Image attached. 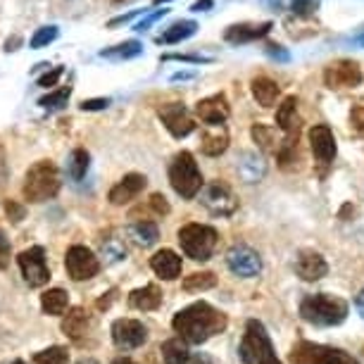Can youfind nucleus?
Here are the masks:
<instances>
[{"mask_svg":"<svg viewBox=\"0 0 364 364\" xmlns=\"http://www.w3.org/2000/svg\"><path fill=\"white\" fill-rule=\"evenodd\" d=\"M5 210H8L12 222H22V219H24V208H19L17 203H8V205H5Z\"/></svg>","mask_w":364,"mask_h":364,"instance_id":"48","label":"nucleus"},{"mask_svg":"<svg viewBox=\"0 0 364 364\" xmlns=\"http://www.w3.org/2000/svg\"><path fill=\"white\" fill-rule=\"evenodd\" d=\"M3 364H24L22 360H12V362H3Z\"/></svg>","mask_w":364,"mask_h":364,"instance_id":"58","label":"nucleus"},{"mask_svg":"<svg viewBox=\"0 0 364 364\" xmlns=\"http://www.w3.org/2000/svg\"><path fill=\"white\" fill-rule=\"evenodd\" d=\"M238 355L243 364H284L277 357V350H274V343L267 333V328L262 321L250 319L245 324V333L243 341H240Z\"/></svg>","mask_w":364,"mask_h":364,"instance_id":"3","label":"nucleus"},{"mask_svg":"<svg viewBox=\"0 0 364 364\" xmlns=\"http://www.w3.org/2000/svg\"><path fill=\"white\" fill-rule=\"evenodd\" d=\"M8 178V162H5V150L0 148V183Z\"/></svg>","mask_w":364,"mask_h":364,"instance_id":"51","label":"nucleus"},{"mask_svg":"<svg viewBox=\"0 0 364 364\" xmlns=\"http://www.w3.org/2000/svg\"><path fill=\"white\" fill-rule=\"evenodd\" d=\"M19 43H22V38H19V36H15V38H12V41H8V43H5V50H17V46Z\"/></svg>","mask_w":364,"mask_h":364,"instance_id":"54","label":"nucleus"},{"mask_svg":"<svg viewBox=\"0 0 364 364\" xmlns=\"http://www.w3.org/2000/svg\"><path fill=\"white\" fill-rule=\"evenodd\" d=\"M41 307H43L46 314H53V317H63V314L70 310V293L63 291V288H50L41 295Z\"/></svg>","mask_w":364,"mask_h":364,"instance_id":"28","label":"nucleus"},{"mask_svg":"<svg viewBox=\"0 0 364 364\" xmlns=\"http://www.w3.org/2000/svg\"><path fill=\"white\" fill-rule=\"evenodd\" d=\"M65 74V67H55L53 72H46L43 77L38 79V86H43V88H48V86H55L60 81V77Z\"/></svg>","mask_w":364,"mask_h":364,"instance_id":"42","label":"nucleus"},{"mask_svg":"<svg viewBox=\"0 0 364 364\" xmlns=\"http://www.w3.org/2000/svg\"><path fill=\"white\" fill-rule=\"evenodd\" d=\"M250 88H252V95H255V100L262 107H274V105H277L279 93H281V88H279L277 81H272V79H267V77H257V79H252Z\"/></svg>","mask_w":364,"mask_h":364,"instance_id":"29","label":"nucleus"},{"mask_svg":"<svg viewBox=\"0 0 364 364\" xmlns=\"http://www.w3.org/2000/svg\"><path fill=\"white\" fill-rule=\"evenodd\" d=\"M252 139H255V143H259V148L262 150H277V139H274V132L269 127H264V124H255L252 127Z\"/></svg>","mask_w":364,"mask_h":364,"instance_id":"37","label":"nucleus"},{"mask_svg":"<svg viewBox=\"0 0 364 364\" xmlns=\"http://www.w3.org/2000/svg\"><path fill=\"white\" fill-rule=\"evenodd\" d=\"M324 84L331 91H343V88H357L362 84V70L353 60H336L324 70Z\"/></svg>","mask_w":364,"mask_h":364,"instance_id":"12","label":"nucleus"},{"mask_svg":"<svg viewBox=\"0 0 364 364\" xmlns=\"http://www.w3.org/2000/svg\"><path fill=\"white\" fill-rule=\"evenodd\" d=\"M348 302L338 298V295H328V293H312L305 295L300 302V317L312 326H338L348 319Z\"/></svg>","mask_w":364,"mask_h":364,"instance_id":"2","label":"nucleus"},{"mask_svg":"<svg viewBox=\"0 0 364 364\" xmlns=\"http://www.w3.org/2000/svg\"><path fill=\"white\" fill-rule=\"evenodd\" d=\"M167 15H169V10H164V8H162V10H155L153 15H148L146 19H141V22L134 26V29H136V31H148L150 26H153V24L157 22V19H162V17H167Z\"/></svg>","mask_w":364,"mask_h":364,"instance_id":"41","label":"nucleus"},{"mask_svg":"<svg viewBox=\"0 0 364 364\" xmlns=\"http://www.w3.org/2000/svg\"><path fill=\"white\" fill-rule=\"evenodd\" d=\"M226 267H229L236 277L252 279L262 272V257L252 248H248V245H233V248L226 252Z\"/></svg>","mask_w":364,"mask_h":364,"instance_id":"13","label":"nucleus"},{"mask_svg":"<svg viewBox=\"0 0 364 364\" xmlns=\"http://www.w3.org/2000/svg\"><path fill=\"white\" fill-rule=\"evenodd\" d=\"M160 119L174 139H183V136H188L196 129L188 109L181 102H169V105L160 107Z\"/></svg>","mask_w":364,"mask_h":364,"instance_id":"15","label":"nucleus"},{"mask_svg":"<svg viewBox=\"0 0 364 364\" xmlns=\"http://www.w3.org/2000/svg\"><path fill=\"white\" fill-rule=\"evenodd\" d=\"M33 364H70V350L63 346H53L33 355Z\"/></svg>","mask_w":364,"mask_h":364,"instance_id":"34","label":"nucleus"},{"mask_svg":"<svg viewBox=\"0 0 364 364\" xmlns=\"http://www.w3.org/2000/svg\"><path fill=\"white\" fill-rule=\"evenodd\" d=\"M107 105H109L107 98H93V100L81 102V109H84V112H95V109H105Z\"/></svg>","mask_w":364,"mask_h":364,"instance_id":"45","label":"nucleus"},{"mask_svg":"<svg viewBox=\"0 0 364 364\" xmlns=\"http://www.w3.org/2000/svg\"><path fill=\"white\" fill-rule=\"evenodd\" d=\"M150 208H153L155 215H167L169 212V205H167V200H164V196H160V193L150 196Z\"/></svg>","mask_w":364,"mask_h":364,"instance_id":"44","label":"nucleus"},{"mask_svg":"<svg viewBox=\"0 0 364 364\" xmlns=\"http://www.w3.org/2000/svg\"><path fill=\"white\" fill-rule=\"evenodd\" d=\"M164 364H212V357L205 353H193L183 338H169L162 346Z\"/></svg>","mask_w":364,"mask_h":364,"instance_id":"16","label":"nucleus"},{"mask_svg":"<svg viewBox=\"0 0 364 364\" xmlns=\"http://www.w3.org/2000/svg\"><path fill=\"white\" fill-rule=\"evenodd\" d=\"M70 95H72V86H63L60 91L48 93L46 98H41V100H38V105H41V107H46V109H60V107H65V105H67Z\"/></svg>","mask_w":364,"mask_h":364,"instance_id":"35","label":"nucleus"},{"mask_svg":"<svg viewBox=\"0 0 364 364\" xmlns=\"http://www.w3.org/2000/svg\"><path fill=\"white\" fill-rule=\"evenodd\" d=\"M58 26H43V29H38L36 33H33V38L29 41V46L33 48V50H38V48H46L50 46L55 38H58Z\"/></svg>","mask_w":364,"mask_h":364,"instance_id":"38","label":"nucleus"},{"mask_svg":"<svg viewBox=\"0 0 364 364\" xmlns=\"http://www.w3.org/2000/svg\"><path fill=\"white\" fill-rule=\"evenodd\" d=\"M146 186H148V178L143 174H127L117 186H112V191H109V203L112 205L132 203L146 191Z\"/></svg>","mask_w":364,"mask_h":364,"instance_id":"19","label":"nucleus"},{"mask_svg":"<svg viewBox=\"0 0 364 364\" xmlns=\"http://www.w3.org/2000/svg\"><path fill=\"white\" fill-rule=\"evenodd\" d=\"M288 362L291 364H360L346 350L321 346V343H310V341L295 343L291 355H288Z\"/></svg>","mask_w":364,"mask_h":364,"instance_id":"7","label":"nucleus"},{"mask_svg":"<svg viewBox=\"0 0 364 364\" xmlns=\"http://www.w3.org/2000/svg\"><path fill=\"white\" fill-rule=\"evenodd\" d=\"M277 124L286 134V141H298L300 136V117H298V98L288 95L277 109Z\"/></svg>","mask_w":364,"mask_h":364,"instance_id":"20","label":"nucleus"},{"mask_svg":"<svg viewBox=\"0 0 364 364\" xmlns=\"http://www.w3.org/2000/svg\"><path fill=\"white\" fill-rule=\"evenodd\" d=\"M77 364H98L95 360H91V357H84V360H79Z\"/></svg>","mask_w":364,"mask_h":364,"instance_id":"56","label":"nucleus"},{"mask_svg":"<svg viewBox=\"0 0 364 364\" xmlns=\"http://www.w3.org/2000/svg\"><path fill=\"white\" fill-rule=\"evenodd\" d=\"M217 286V277L212 272H198V274H191L183 281V291L188 293H198V291H210V288Z\"/></svg>","mask_w":364,"mask_h":364,"instance_id":"33","label":"nucleus"},{"mask_svg":"<svg viewBox=\"0 0 364 364\" xmlns=\"http://www.w3.org/2000/svg\"><path fill=\"white\" fill-rule=\"evenodd\" d=\"M357 43H360V46L364 48V33H360V36H357Z\"/></svg>","mask_w":364,"mask_h":364,"instance_id":"57","label":"nucleus"},{"mask_svg":"<svg viewBox=\"0 0 364 364\" xmlns=\"http://www.w3.org/2000/svg\"><path fill=\"white\" fill-rule=\"evenodd\" d=\"M229 102L222 93L217 95H210V98L200 100L196 105V114L200 117V122H205L208 127H215V124H224L229 119Z\"/></svg>","mask_w":364,"mask_h":364,"instance_id":"18","label":"nucleus"},{"mask_svg":"<svg viewBox=\"0 0 364 364\" xmlns=\"http://www.w3.org/2000/svg\"><path fill=\"white\" fill-rule=\"evenodd\" d=\"M88 326H91V317L84 307H74V310L67 312V317L63 319V331L70 336L72 341H79L84 338Z\"/></svg>","mask_w":364,"mask_h":364,"instance_id":"26","label":"nucleus"},{"mask_svg":"<svg viewBox=\"0 0 364 364\" xmlns=\"http://www.w3.org/2000/svg\"><path fill=\"white\" fill-rule=\"evenodd\" d=\"M295 274L302 281H319L328 274L326 259L314 250H300L298 259H295Z\"/></svg>","mask_w":364,"mask_h":364,"instance_id":"17","label":"nucleus"},{"mask_svg":"<svg viewBox=\"0 0 364 364\" xmlns=\"http://www.w3.org/2000/svg\"><path fill=\"white\" fill-rule=\"evenodd\" d=\"M355 307H357V312H360V317L364 319V288L360 291V295L355 298Z\"/></svg>","mask_w":364,"mask_h":364,"instance_id":"53","label":"nucleus"},{"mask_svg":"<svg viewBox=\"0 0 364 364\" xmlns=\"http://www.w3.org/2000/svg\"><path fill=\"white\" fill-rule=\"evenodd\" d=\"M112 341L122 350H136L148 341V328L139 319H117L112 324Z\"/></svg>","mask_w":364,"mask_h":364,"instance_id":"14","label":"nucleus"},{"mask_svg":"<svg viewBox=\"0 0 364 364\" xmlns=\"http://www.w3.org/2000/svg\"><path fill=\"white\" fill-rule=\"evenodd\" d=\"M198 31V24L193 19H181V22L171 24L167 31L162 33V36H157V43H164V46H174V43H181V41L191 38L193 33Z\"/></svg>","mask_w":364,"mask_h":364,"instance_id":"30","label":"nucleus"},{"mask_svg":"<svg viewBox=\"0 0 364 364\" xmlns=\"http://www.w3.org/2000/svg\"><path fill=\"white\" fill-rule=\"evenodd\" d=\"M88 162H91V157H88V153L84 148H77L70 155V160H67V174H70L72 181H81V178L86 176Z\"/></svg>","mask_w":364,"mask_h":364,"instance_id":"31","label":"nucleus"},{"mask_svg":"<svg viewBox=\"0 0 364 364\" xmlns=\"http://www.w3.org/2000/svg\"><path fill=\"white\" fill-rule=\"evenodd\" d=\"M272 31V22H262V24H233L226 29L224 41L231 46H243V43H252L257 38H264L267 33Z\"/></svg>","mask_w":364,"mask_h":364,"instance_id":"21","label":"nucleus"},{"mask_svg":"<svg viewBox=\"0 0 364 364\" xmlns=\"http://www.w3.org/2000/svg\"><path fill=\"white\" fill-rule=\"evenodd\" d=\"M310 148L314 155V164H317V174L319 178H326L328 169L336 160V139L333 132L326 124H314L310 129Z\"/></svg>","mask_w":364,"mask_h":364,"instance_id":"8","label":"nucleus"},{"mask_svg":"<svg viewBox=\"0 0 364 364\" xmlns=\"http://www.w3.org/2000/svg\"><path fill=\"white\" fill-rule=\"evenodd\" d=\"M200 203L215 217H231L233 212L238 210L236 196H233L231 188L222 181H210L208 186L200 191Z\"/></svg>","mask_w":364,"mask_h":364,"instance_id":"9","label":"nucleus"},{"mask_svg":"<svg viewBox=\"0 0 364 364\" xmlns=\"http://www.w3.org/2000/svg\"><path fill=\"white\" fill-rule=\"evenodd\" d=\"M178 243H181V250L186 252L191 259H196V262H208L217 248L219 236L212 226L186 224L178 231Z\"/></svg>","mask_w":364,"mask_h":364,"instance_id":"6","label":"nucleus"},{"mask_svg":"<svg viewBox=\"0 0 364 364\" xmlns=\"http://www.w3.org/2000/svg\"><path fill=\"white\" fill-rule=\"evenodd\" d=\"M150 267H153V272L160 279L174 281V279L181 277L183 262H181V257H178L174 250H160V252H155L153 259H150Z\"/></svg>","mask_w":364,"mask_h":364,"instance_id":"22","label":"nucleus"},{"mask_svg":"<svg viewBox=\"0 0 364 364\" xmlns=\"http://www.w3.org/2000/svg\"><path fill=\"white\" fill-rule=\"evenodd\" d=\"M129 305L136 307V310H141V312H153L162 305V291L155 284L136 288V291L129 295Z\"/></svg>","mask_w":364,"mask_h":364,"instance_id":"25","label":"nucleus"},{"mask_svg":"<svg viewBox=\"0 0 364 364\" xmlns=\"http://www.w3.org/2000/svg\"><path fill=\"white\" fill-rule=\"evenodd\" d=\"M143 53V46L139 41H127L122 46H114V48H107V50H100V58H109V60H132V58H139Z\"/></svg>","mask_w":364,"mask_h":364,"instance_id":"32","label":"nucleus"},{"mask_svg":"<svg viewBox=\"0 0 364 364\" xmlns=\"http://www.w3.org/2000/svg\"><path fill=\"white\" fill-rule=\"evenodd\" d=\"M169 181H171V188H174L181 198H186V200H191V198H196L200 193L203 174H200V169H198L196 157L186 153V150L178 153L169 167Z\"/></svg>","mask_w":364,"mask_h":364,"instance_id":"5","label":"nucleus"},{"mask_svg":"<svg viewBox=\"0 0 364 364\" xmlns=\"http://www.w3.org/2000/svg\"><path fill=\"white\" fill-rule=\"evenodd\" d=\"M264 53L269 55L272 60H279V63H288V60H291V55H288V50H284V48L277 46V43H267Z\"/></svg>","mask_w":364,"mask_h":364,"instance_id":"43","label":"nucleus"},{"mask_svg":"<svg viewBox=\"0 0 364 364\" xmlns=\"http://www.w3.org/2000/svg\"><path fill=\"white\" fill-rule=\"evenodd\" d=\"M112 364H136L134 360H129V357H117Z\"/></svg>","mask_w":364,"mask_h":364,"instance_id":"55","label":"nucleus"},{"mask_svg":"<svg viewBox=\"0 0 364 364\" xmlns=\"http://www.w3.org/2000/svg\"><path fill=\"white\" fill-rule=\"evenodd\" d=\"M114 295H117V291H109V293H107V298H100V300H98V310H107L109 302L114 300Z\"/></svg>","mask_w":364,"mask_h":364,"instance_id":"52","label":"nucleus"},{"mask_svg":"<svg viewBox=\"0 0 364 364\" xmlns=\"http://www.w3.org/2000/svg\"><path fill=\"white\" fill-rule=\"evenodd\" d=\"M238 174L245 183H257L262 181L267 174V162L262 160V155L257 153H240L238 155Z\"/></svg>","mask_w":364,"mask_h":364,"instance_id":"23","label":"nucleus"},{"mask_svg":"<svg viewBox=\"0 0 364 364\" xmlns=\"http://www.w3.org/2000/svg\"><path fill=\"white\" fill-rule=\"evenodd\" d=\"M226 314L217 307H212L210 302H193V305L183 307L181 312H176V317L171 319V326L178 333V338H183L188 346H203L212 336H219L226 331Z\"/></svg>","mask_w":364,"mask_h":364,"instance_id":"1","label":"nucleus"},{"mask_svg":"<svg viewBox=\"0 0 364 364\" xmlns=\"http://www.w3.org/2000/svg\"><path fill=\"white\" fill-rule=\"evenodd\" d=\"M8 264H10V243H8V238L0 233V269H5Z\"/></svg>","mask_w":364,"mask_h":364,"instance_id":"46","label":"nucleus"},{"mask_svg":"<svg viewBox=\"0 0 364 364\" xmlns=\"http://www.w3.org/2000/svg\"><path fill=\"white\" fill-rule=\"evenodd\" d=\"M350 127H353V132L360 139H364V105L353 107V112H350Z\"/></svg>","mask_w":364,"mask_h":364,"instance_id":"40","label":"nucleus"},{"mask_svg":"<svg viewBox=\"0 0 364 364\" xmlns=\"http://www.w3.org/2000/svg\"><path fill=\"white\" fill-rule=\"evenodd\" d=\"M127 233H129V238L139 245V248H150V245H155L157 238H160V229H157V224L155 222H146V219L134 222L127 229Z\"/></svg>","mask_w":364,"mask_h":364,"instance_id":"27","label":"nucleus"},{"mask_svg":"<svg viewBox=\"0 0 364 364\" xmlns=\"http://www.w3.org/2000/svg\"><path fill=\"white\" fill-rule=\"evenodd\" d=\"M229 148V132L224 129V124L208 127L200 139V150L210 157H219L224 150Z\"/></svg>","mask_w":364,"mask_h":364,"instance_id":"24","label":"nucleus"},{"mask_svg":"<svg viewBox=\"0 0 364 364\" xmlns=\"http://www.w3.org/2000/svg\"><path fill=\"white\" fill-rule=\"evenodd\" d=\"M65 269L74 281H88L100 272V259L84 245H72L65 257Z\"/></svg>","mask_w":364,"mask_h":364,"instance_id":"11","label":"nucleus"},{"mask_svg":"<svg viewBox=\"0 0 364 364\" xmlns=\"http://www.w3.org/2000/svg\"><path fill=\"white\" fill-rule=\"evenodd\" d=\"M17 262H19V269H22L24 281L31 288H41L50 281V269H48V262H46V250L41 248V245L19 252Z\"/></svg>","mask_w":364,"mask_h":364,"instance_id":"10","label":"nucleus"},{"mask_svg":"<svg viewBox=\"0 0 364 364\" xmlns=\"http://www.w3.org/2000/svg\"><path fill=\"white\" fill-rule=\"evenodd\" d=\"M114 3H119V0H114Z\"/></svg>","mask_w":364,"mask_h":364,"instance_id":"60","label":"nucleus"},{"mask_svg":"<svg viewBox=\"0 0 364 364\" xmlns=\"http://www.w3.org/2000/svg\"><path fill=\"white\" fill-rule=\"evenodd\" d=\"M162 3H169V0H155V5H162Z\"/></svg>","mask_w":364,"mask_h":364,"instance_id":"59","label":"nucleus"},{"mask_svg":"<svg viewBox=\"0 0 364 364\" xmlns=\"http://www.w3.org/2000/svg\"><path fill=\"white\" fill-rule=\"evenodd\" d=\"M102 255H105L107 262H122L127 257V250L117 238H107L102 240Z\"/></svg>","mask_w":364,"mask_h":364,"instance_id":"36","label":"nucleus"},{"mask_svg":"<svg viewBox=\"0 0 364 364\" xmlns=\"http://www.w3.org/2000/svg\"><path fill=\"white\" fill-rule=\"evenodd\" d=\"M212 5H215V0H198V3H193V12H208Z\"/></svg>","mask_w":364,"mask_h":364,"instance_id":"50","label":"nucleus"},{"mask_svg":"<svg viewBox=\"0 0 364 364\" xmlns=\"http://www.w3.org/2000/svg\"><path fill=\"white\" fill-rule=\"evenodd\" d=\"M319 10V0H291V12L295 17H312Z\"/></svg>","mask_w":364,"mask_h":364,"instance_id":"39","label":"nucleus"},{"mask_svg":"<svg viewBox=\"0 0 364 364\" xmlns=\"http://www.w3.org/2000/svg\"><path fill=\"white\" fill-rule=\"evenodd\" d=\"M141 15V10H134V12H129V15H122V17H114V19H109V26H117V24H127V22H132L134 17H139Z\"/></svg>","mask_w":364,"mask_h":364,"instance_id":"49","label":"nucleus"},{"mask_svg":"<svg viewBox=\"0 0 364 364\" xmlns=\"http://www.w3.org/2000/svg\"><path fill=\"white\" fill-rule=\"evenodd\" d=\"M162 60H181V63H193V65L210 63L208 58H198V55H164Z\"/></svg>","mask_w":364,"mask_h":364,"instance_id":"47","label":"nucleus"},{"mask_svg":"<svg viewBox=\"0 0 364 364\" xmlns=\"http://www.w3.org/2000/svg\"><path fill=\"white\" fill-rule=\"evenodd\" d=\"M58 191H60V171L50 160H41L26 171L24 198L29 203H46L58 196Z\"/></svg>","mask_w":364,"mask_h":364,"instance_id":"4","label":"nucleus"}]
</instances>
